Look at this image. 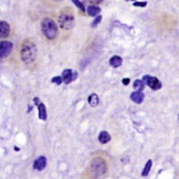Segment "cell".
I'll return each instance as SVG.
<instances>
[{
  "instance_id": "9c48e42d",
  "label": "cell",
  "mask_w": 179,
  "mask_h": 179,
  "mask_svg": "<svg viewBox=\"0 0 179 179\" xmlns=\"http://www.w3.org/2000/svg\"><path fill=\"white\" fill-rule=\"evenodd\" d=\"M47 166V158L44 156H40L35 159L33 164V167L34 169H37V170H43Z\"/></svg>"
},
{
  "instance_id": "d6986e66",
  "label": "cell",
  "mask_w": 179,
  "mask_h": 179,
  "mask_svg": "<svg viewBox=\"0 0 179 179\" xmlns=\"http://www.w3.org/2000/svg\"><path fill=\"white\" fill-rule=\"evenodd\" d=\"M62 81H63L62 77H52V80H51L52 83H56V84H58V85H60L61 83H62Z\"/></svg>"
},
{
  "instance_id": "7c38bea8",
  "label": "cell",
  "mask_w": 179,
  "mask_h": 179,
  "mask_svg": "<svg viewBox=\"0 0 179 179\" xmlns=\"http://www.w3.org/2000/svg\"><path fill=\"white\" fill-rule=\"evenodd\" d=\"M98 140H100L101 144H106V143H108L111 140V135L108 134L106 131H103L98 135Z\"/></svg>"
},
{
  "instance_id": "8fae6325",
  "label": "cell",
  "mask_w": 179,
  "mask_h": 179,
  "mask_svg": "<svg viewBox=\"0 0 179 179\" xmlns=\"http://www.w3.org/2000/svg\"><path fill=\"white\" fill-rule=\"evenodd\" d=\"M144 98H145V95H144L143 92H133L132 94H131V100H132L133 102L136 103V104L143 103Z\"/></svg>"
},
{
  "instance_id": "5b68a950",
  "label": "cell",
  "mask_w": 179,
  "mask_h": 179,
  "mask_svg": "<svg viewBox=\"0 0 179 179\" xmlns=\"http://www.w3.org/2000/svg\"><path fill=\"white\" fill-rule=\"evenodd\" d=\"M143 82L145 83L147 86H149L154 91L161 89V82L155 77H150V75H144L143 77Z\"/></svg>"
},
{
  "instance_id": "603a6c76",
  "label": "cell",
  "mask_w": 179,
  "mask_h": 179,
  "mask_svg": "<svg viewBox=\"0 0 179 179\" xmlns=\"http://www.w3.org/2000/svg\"><path fill=\"white\" fill-rule=\"evenodd\" d=\"M178 119H179V116H178Z\"/></svg>"
},
{
  "instance_id": "8992f818",
  "label": "cell",
  "mask_w": 179,
  "mask_h": 179,
  "mask_svg": "<svg viewBox=\"0 0 179 179\" xmlns=\"http://www.w3.org/2000/svg\"><path fill=\"white\" fill-rule=\"evenodd\" d=\"M62 79L65 84H70L71 82H73L74 80H77V71H72L71 69H66L64 70L63 73H62Z\"/></svg>"
},
{
  "instance_id": "ac0fdd59",
  "label": "cell",
  "mask_w": 179,
  "mask_h": 179,
  "mask_svg": "<svg viewBox=\"0 0 179 179\" xmlns=\"http://www.w3.org/2000/svg\"><path fill=\"white\" fill-rule=\"evenodd\" d=\"M73 2L75 3V5H77L80 9H81V13H82V15H84V12H85V7L83 6V2H81V1H77V0H73Z\"/></svg>"
},
{
  "instance_id": "4fadbf2b",
  "label": "cell",
  "mask_w": 179,
  "mask_h": 179,
  "mask_svg": "<svg viewBox=\"0 0 179 179\" xmlns=\"http://www.w3.org/2000/svg\"><path fill=\"white\" fill-rule=\"evenodd\" d=\"M122 62H123V60H122V58L119 56H114L110 59V64H111L113 68H119V66H121Z\"/></svg>"
},
{
  "instance_id": "277c9868",
  "label": "cell",
  "mask_w": 179,
  "mask_h": 179,
  "mask_svg": "<svg viewBox=\"0 0 179 179\" xmlns=\"http://www.w3.org/2000/svg\"><path fill=\"white\" fill-rule=\"evenodd\" d=\"M107 171V164L105 159L102 157H94L90 163L89 174L93 179H98L106 174Z\"/></svg>"
},
{
  "instance_id": "7402d4cb",
  "label": "cell",
  "mask_w": 179,
  "mask_h": 179,
  "mask_svg": "<svg viewBox=\"0 0 179 179\" xmlns=\"http://www.w3.org/2000/svg\"><path fill=\"white\" fill-rule=\"evenodd\" d=\"M128 83H129V79H124L123 80V84L124 85H128Z\"/></svg>"
},
{
  "instance_id": "ba28073f",
  "label": "cell",
  "mask_w": 179,
  "mask_h": 179,
  "mask_svg": "<svg viewBox=\"0 0 179 179\" xmlns=\"http://www.w3.org/2000/svg\"><path fill=\"white\" fill-rule=\"evenodd\" d=\"M34 103L38 105V108H39V119H41V121H47V107H45V105L43 104V103L40 102L39 98H34Z\"/></svg>"
},
{
  "instance_id": "9a60e30c",
  "label": "cell",
  "mask_w": 179,
  "mask_h": 179,
  "mask_svg": "<svg viewBox=\"0 0 179 179\" xmlns=\"http://www.w3.org/2000/svg\"><path fill=\"white\" fill-rule=\"evenodd\" d=\"M89 104H90V106H92V107L98 106V94L93 93V94L90 95V96H89Z\"/></svg>"
},
{
  "instance_id": "52a82bcc",
  "label": "cell",
  "mask_w": 179,
  "mask_h": 179,
  "mask_svg": "<svg viewBox=\"0 0 179 179\" xmlns=\"http://www.w3.org/2000/svg\"><path fill=\"white\" fill-rule=\"evenodd\" d=\"M13 49V44L10 41H2L1 42V47H0V56L1 59H5L11 53Z\"/></svg>"
},
{
  "instance_id": "7a4b0ae2",
  "label": "cell",
  "mask_w": 179,
  "mask_h": 179,
  "mask_svg": "<svg viewBox=\"0 0 179 179\" xmlns=\"http://www.w3.org/2000/svg\"><path fill=\"white\" fill-rule=\"evenodd\" d=\"M41 33L48 43L54 44L62 41L61 31L58 23V15L51 13L41 20Z\"/></svg>"
},
{
  "instance_id": "2e32d148",
  "label": "cell",
  "mask_w": 179,
  "mask_h": 179,
  "mask_svg": "<svg viewBox=\"0 0 179 179\" xmlns=\"http://www.w3.org/2000/svg\"><path fill=\"white\" fill-rule=\"evenodd\" d=\"M144 87H145V83L142 80H136L134 82V89L136 90V92H142Z\"/></svg>"
},
{
  "instance_id": "6da1fadb",
  "label": "cell",
  "mask_w": 179,
  "mask_h": 179,
  "mask_svg": "<svg viewBox=\"0 0 179 179\" xmlns=\"http://www.w3.org/2000/svg\"><path fill=\"white\" fill-rule=\"evenodd\" d=\"M18 58L28 69H34L38 65V45L33 38H26L18 48Z\"/></svg>"
},
{
  "instance_id": "30bf717a",
  "label": "cell",
  "mask_w": 179,
  "mask_h": 179,
  "mask_svg": "<svg viewBox=\"0 0 179 179\" xmlns=\"http://www.w3.org/2000/svg\"><path fill=\"white\" fill-rule=\"evenodd\" d=\"M0 26H1V31H0V37H1V39L8 38L10 35V26L8 24V22L1 21Z\"/></svg>"
},
{
  "instance_id": "5bb4252c",
  "label": "cell",
  "mask_w": 179,
  "mask_h": 179,
  "mask_svg": "<svg viewBox=\"0 0 179 179\" xmlns=\"http://www.w3.org/2000/svg\"><path fill=\"white\" fill-rule=\"evenodd\" d=\"M87 13L91 17L98 16V13H101V8L100 7H96V6H89L87 7Z\"/></svg>"
},
{
  "instance_id": "3957f363",
  "label": "cell",
  "mask_w": 179,
  "mask_h": 179,
  "mask_svg": "<svg viewBox=\"0 0 179 179\" xmlns=\"http://www.w3.org/2000/svg\"><path fill=\"white\" fill-rule=\"evenodd\" d=\"M58 23L61 31L62 41H65L70 38L74 24H75V12L72 7L68 6L61 9L58 15Z\"/></svg>"
},
{
  "instance_id": "44dd1931",
  "label": "cell",
  "mask_w": 179,
  "mask_h": 179,
  "mask_svg": "<svg viewBox=\"0 0 179 179\" xmlns=\"http://www.w3.org/2000/svg\"><path fill=\"white\" fill-rule=\"evenodd\" d=\"M146 5H147L146 1H143V2H138V1H136V2H134V6H136V7H145Z\"/></svg>"
},
{
  "instance_id": "ffe728a7",
  "label": "cell",
  "mask_w": 179,
  "mask_h": 179,
  "mask_svg": "<svg viewBox=\"0 0 179 179\" xmlns=\"http://www.w3.org/2000/svg\"><path fill=\"white\" fill-rule=\"evenodd\" d=\"M101 20H102V16H98V18L95 19V21L93 22V23L91 24V26H92L93 28H94V27H96L98 23H100V22H101Z\"/></svg>"
},
{
  "instance_id": "e0dca14e",
  "label": "cell",
  "mask_w": 179,
  "mask_h": 179,
  "mask_svg": "<svg viewBox=\"0 0 179 179\" xmlns=\"http://www.w3.org/2000/svg\"><path fill=\"white\" fill-rule=\"evenodd\" d=\"M152 165H153V161L150 160H147V163H146V165H145V168H144V170H143V173H142V176H147L148 174H149V171H150V168H152Z\"/></svg>"
}]
</instances>
